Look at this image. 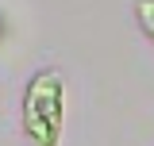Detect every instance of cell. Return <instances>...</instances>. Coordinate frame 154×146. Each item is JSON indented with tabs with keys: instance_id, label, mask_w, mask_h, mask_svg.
Instances as JSON below:
<instances>
[{
	"instance_id": "6da1fadb",
	"label": "cell",
	"mask_w": 154,
	"mask_h": 146,
	"mask_svg": "<svg viewBox=\"0 0 154 146\" xmlns=\"http://www.w3.org/2000/svg\"><path fill=\"white\" fill-rule=\"evenodd\" d=\"M66 127V77L62 69H38L23 89V135L31 146H58Z\"/></svg>"
},
{
	"instance_id": "7a4b0ae2",
	"label": "cell",
	"mask_w": 154,
	"mask_h": 146,
	"mask_svg": "<svg viewBox=\"0 0 154 146\" xmlns=\"http://www.w3.org/2000/svg\"><path fill=\"white\" fill-rule=\"evenodd\" d=\"M135 19H139L143 35L154 42V0H135Z\"/></svg>"
}]
</instances>
